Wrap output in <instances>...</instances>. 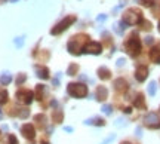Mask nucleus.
<instances>
[{
  "mask_svg": "<svg viewBox=\"0 0 160 144\" xmlns=\"http://www.w3.org/2000/svg\"><path fill=\"white\" fill-rule=\"evenodd\" d=\"M86 42H88V36L86 34H77L68 42L67 48H68V51L71 52L73 55H79L80 52H82V49H85Z\"/></svg>",
  "mask_w": 160,
  "mask_h": 144,
  "instance_id": "obj_1",
  "label": "nucleus"
},
{
  "mask_svg": "<svg viewBox=\"0 0 160 144\" xmlns=\"http://www.w3.org/2000/svg\"><path fill=\"white\" fill-rule=\"evenodd\" d=\"M125 48L132 57H137L138 54H139V51H141V42H139V39L137 37V34H132L131 37L126 40Z\"/></svg>",
  "mask_w": 160,
  "mask_h": 144,
  "instance_id": "obj_2",
  "label": "nucleus"
},
{
  "mask_svg": "<svg viewBox=\"0 0 160 144\" xmlns=\"http://www.w3.org/2000/svg\"><path fill=\"white\" fill-rule=\"evenodd\" d=\"M141 21H142V13H141V11H138V9H129L123 15V23L129 24V25L139 24Z\"/></svg>",
  "mask_w": 160,
  "mask_h": 144,
  "instance_id": "obj_3",
  "label": "nucleus"
},
{
  "mask_svg": "<svg viewBox=\"0 0 160 144\" xmlns=\"http://www.w3.org/2000/svg\"><path fill=\"white\" fill-rule=\"evenodd\" d=\"M67 92L74 98H83L88 95V88L83 83H70L67 86Z\"/></svg>",
  "mask_w": 160,
  "mask_h": 144,
  "instance_id": "obj_4",
  "label": "nucleus"
},
{
  "mask_svg": "<svg viewBox=\"0 0 160 144\" xmlns=\"http://www.w3.org/2000/svg\"><path fill=\"white\" fill-rule=\"evenodd\" d=\"M74 21H76V17H74V15L64 18L61 23L55 25V28H52L51 33H52L53 36H55V34H61V33H62V31H65V30L68 28V27H70V25H71L73 23H74Z\"/></svg>",
  "mask_w": 160,
  "mask_h": 144,
  "instance_id": "obj_5",
  "label": "nucleus"
},
{
  "mask_svg": "<svg viewBox=\"0 0 160 144\" xmlns=\"http://www.w3.org/2000/svg\"><path fill=\"white\" fill-rule=\"evenodd\" d=\"M144 123H145V126L153 128V129L160 128V119L156 113H148V115L145 116V119H144Z\"/></svg>",
  "mask_w": 160,
  "mask_h": 144,
  "instance_id": "obj_6",
  "label": "nucleus"
},
{
  "mask_svg": "<svg viewBox=\"0 0 160 144\" xmlns=\"http://www.w3.org/2000/svg\"><path fill=\"white\" fill-rule=\"evenodd\" d=\"M33 92L31 91H25V89H22V91H18L17 92V100L18 101H21V103L24 104H30L33 103Z\"/></svg>",
  "mask_w": 160,
  "mask_h": 144,
  "instance_id": "obj_7",
  "label": "nucleus"
},
{
  "mask_svg": "<svg viewBox=\"0 0 160 144\" xmlns=\"http://www.w3.org/2000/svg\"><path fill=\"white\" fill-rule=\"evenodd\" d=\"M83 51H85L86 54H93V55H98V54H101L102 48H101V45L97 43V42H91V43H88V45H86Z\"/></svg>",
  "mask_w": 160,
  "mask_h": 144,
  "instance_id": "obj_8",
  "label": "nucleus"
},
{
  "mask_svg": "<svg viewBox=\"0 0 160 144\" xmlns=\"http://www.w3.org/2000/svg\"><path fill=\"white\" fill-rule=\"evenodd\" d=\"M21 132H22V135L27 140H33L36 137V131H34V128H33V125H31V123H25V125H22V128H21Z\"/></svg>",
  "mask_w": 160,
  "mask_h": 144,
  "instance_id": "obj_9",
  "label": "nucleus"
},
{
  "mask_svg": "<svg viewBox=\"0 0 160 144\" xmlns=\"http://www.w3.org/2000/svg\"><path fill=\"white\" fill-rule=\"evenodd\" d=\"M147 75H148V70L147 67H144V65H139L137 69V73H135V77H137L138 82H144L147 79Z\"/></svg>",
  "mask_w": 160,
  "mask_h": 144,
  "instance_id": "obj_10",
  "label": "nucleus"
},
{
  "mask_svg": "<svg viewBox=\"0 0 160 144\" xmlns=\"http://www.w3.org/2000/svg\"><path fill=\"white\" fill-rule=\"evenodd\" d=\"M36 70H37V76H39L40 79H48L49 77V70L46 69V67H36Z\"/></svg>",
  "mask_w": 160,
  "mask_h": 144,
  "instance_id": "obj_11",
  "label": "nucleus"
},
{
  "mask_svg": "<svg viewBox=\"0 0 160 144\" xmlns=\"http://www.w3.org/2000/svg\"><path fill=\"white\" fill-rule=\"evenodd\" d=\"M107 98V89L104 86H99L97 89V100H99V101H102V100H105Z\"/></svg>",
  "mask_w": 160,
  "mask_h": 144,
  "instance_id": "obj_12",
  "label": "nucleus"
},
{
  "mask_svg": "<svg viewBox=\"0 0 160 144\" xmlns=\"http://www.w3.org/2000/svg\"><path fill=\"white\" fill-rule=\"evenodd\" d=\"M98 76H99V79H108L110 70L105 69V67H101V69H98Z\"/></svg>",
  "mask_w": 160,
  "mask_h": 144,
  "instance_id": "obj_13",
  "label": "nucleus"
},
{
  "mask_svg": "<svg viewBox=\"0 0 160 144\" xmlns=\"http://www.w3.org/2000/svg\"><path fill=\"white\" fill-rule=\"evenodd\" d=\"M150 57H151V59H153V61H156L157 64H160V49L154 48V49L151 51V54H150Z\"/></svg>",
  "mask_w": 160,
  "mask_h": 144,
  "instance_id": "obj_14",
  "label": "nucleus"
},
{
  "mask_svg": "<svg viewBox=\"0 0 160 144\" xmlns=\"http://www.w3.org/2000/svg\"><path fill=\"white\" fill-rule=\"evenodd\" d=\"M12 80V76L9 73H3V75L0 76V83L2 85H9Z\"/></svg>",
  "mask_w": 160,
  "mask_h": 144,
  "instance_id": "obj_15",
  "label": "nucleus"
},
{
  "mask_svg": "<svg viewBox=\"0 0 160 144\" xmlns=\"http://www.w3.org/2000/svg\"><path fill=\"white\" fill-rule=\"evenodd\" d=\"M6 144H18L17 137L12 135V134H9V135H8V141H6Z\"/></svg>",
  "mask_w": 160,
  "mask_h": 144,
  "instance_id": "obj_16",
  "label": "nucleus"
},
{
  "mask_svg": "<svg viewBox=\"0 0 160 144\" xmlns=\"http://www.w3.org/2000/svg\"><path fill=\"white\" fill-rule=\"evenodd\" d=\"M77 69H79V67H77V64H71V65L68 67V75H70V76L76 75V71H77Z\"/></svg>",
  "mask_w": 160,
  "mask_h": 144,
  "instance_id": "obj_17",
  "label": "nucleus"
},
{
  "mask_svg": "<svg viewBox=\"0 0 160 144\" xmlns=\"http://www.w3.org/2000/svg\"><path fill=\"white\" fill-rule=\"evenodd\" d=\"M8 101V92L6 91H2L0 92V104H5Z\"/></svg>",
  "mask_w": 160,
  "mask_h": 144,
  "instance_id": "obj_18",
  "label": "nucleus"
},
{
  "mask_svg": "<svg viewBox=\"0 0 160 144\" xmlns=\"http://www.w3.org/2000/svg\"><path fill=\"white\" fill-rule=\"evenodd\" d=\"M53 119H55V121L59 123V122L62 121V113H61L59 110H58V111H55V113H53Z\"/></svg>",
  "mask_w": 160,
  "mask_h": 144,
  "instance_id": "obj_19",
  "label": "nucleus"
},
{
  "mask_svg": "<svg viewBox=\"0 0 160 144\" xmlns=\"http://www.w3.org/2000/svg\"><path fill=\"white\" fill-rule=\"evenodd\" d=\"M138 2H139L141 5H144V6H148V8L154 5V0H138Z\"/></svg>",
  "mask_w": 160,
  "mask_h": 144,
  "instance_id": "obj_20",
  "label": "nucleus"
},
{
  "mask_svg": "<svg viewBox=\"0 0 160 144\" xmlns=\"http://www.w3.org/2000/svg\"><path fill=\"white\" fill-rule=\"evenodd\" d=\"M28 115H30V113H28V110H27V109H22V111H18V116H19L21 119H25Z\"/></svg>",
  "mask_w": 160,
  "mask_h": 144,
  "instance_id": "obj_21",
  "label": "nucleus"
},
{
  "mask_svg": "<svg viewBox=\"0 0 160 144\" xmlns=\"http://www.w3.org/2000/svg\"><path fill=\"white\" fill-rule=\"evenodd\" d=\"M148 92L151 94V95H154V94H156V82H151V83H150Z\"/></svg>",
  "mask_w": 160,
  "mask_h": 144,
  "instance_id": "obj_22",
  "label": "nucleus"
},
{
  "mask_svg": "<svg viewBox=\"0 0 160 144\" xmlns=\"http://www.w3.org/2000/svg\"><path fill=\"white\" fill-rule=\"evenodd\" d=\"M25 79H27V77H25V75H19V76H18V79H17V85H21L22 82H25Z\"/></svg>",
  "mask_w": 160,
  "mask_h": 144,
  "instance_id": "obj_23",
  "label": "nucleus"
},
{
  "mask_svg": "<svg viewBox=\"0 0 160 144\" xmlns=\"http://www.w3.org/2000/svg\"><path fill=\"white\" fill-rule=\"evenodd\" d=\"M139 100H137V103H135V105L137 107H144V101H142V95H139Z\"/></svg>",
  "mask_w": 160,
  "mask_h": 144,
  "instance_id": "obj_24",
  "label": "nucleus"
},
{
  "mask_svg": "<svg viewBox=\"0 0 160 144\" xmlns=\"http://www.w3.org/2000/svg\"><path fill=\"white\" fill-rule=\"evenodd\" d=\"M102 111L107 113V115H111V107L110 105H102Z\"/></svg>",
  "mask_w": 160,
  "mask_h": 144,
  "instance_id": "obj_25",
  "label": "nucleus"
},
{
  "mask_svg": "<svg viewBox=\"0 0 160 144\" xmlns=\"http://www.w3.org/2000/svg\"><path fill=\"white\" fill-rule=\"evenodd\" d=\"M22 43H24L22 37H17V40H15V45H17V46H22Z\"/></svg>",
  "mask_w": 160,
  "mask_h": 144,
  "instance_id": "obj_26",
  "label": "nucleus"
},
{
  "mask_svg": "<svg viewBox=\"0 0 160 144\" xmlns=\"http://www.w3.org/2000/svg\"><path fill=\"white\" fill-rule=\"evenodd\" d=\"M102 19H105V15H101V17H98V21H102Z\"/></svg>",
  "mask_w": 160,
  "mask_h": 144,
  "instance_id": "obj_27",
  "label": "nucleus"
},
{
  "mask_svg": "<svg viewBox=\"0 0 160 144\" xmlns=\"http://www.w3.org/2000/svg\"><path fill=\"white\" fill-rule=\"evenodd\" d=\"M65 131H67V132H71V131H73V128H70V126H67V128H65Z\"/></svg>",
  "mask_w": 160,
  "mask_h": 144,
  "instance_id": "obj_28",
  "label": "nucleus"
},
{
  "mask_svg": "<svg viewBox=\"0 0 160 144\" xmlns=\"http://www.w3.org/2000/svg\"><path fill=\"white\" fill-rule=\"evenodd\" d=\"M0 121H2V110H0Z\"/></svg>",
  "mask_w": 160,
  "mask_h": 144,
  "instance_id": "obj_29",
  "label": "nucleus"
},
{
  "mask_svg": "<svg viewBox=\"0 0 160 144\" xmlns=\"http://www.w3.org/2000/svg\"><path fill=\"white\" fill-rule=\"evenodd\" d=\"M122 144H131V143H122Z\"/></svg>",
  "mask_w": 160,
  "mask_h": 144,
  "instance_id": "obj_30",
  "label": "nucleus"
},
{
  "mask_svg": "<svg viewBox=\"0 0 160 144\" xmlns=\"http://www.w3.org/2000/svg\"><path fill=\"white\" fill-rule=\"evenodd\" d=\"M159 31H160V23H159Z\"/></svg>",
  "mask_w": 160,
  "mask_h": 144,
  "instance_id": "obj_31",
  "label": "nucleus"
},
{
  "mask_svg": "<svg viewBox=\"0 0 160 144\" xmlns=\"http://www.w3.org/2000/svg\"><path fill=\"white\" fill-rule=\"evenodd\" d=\"M42 144H49V143H42Z\"/></svg>",
  "mask_w": 160,
  "mask_h": 144,
  "instance_id": "obj_32",
  "label": "nucleus"
}]
</instances>
